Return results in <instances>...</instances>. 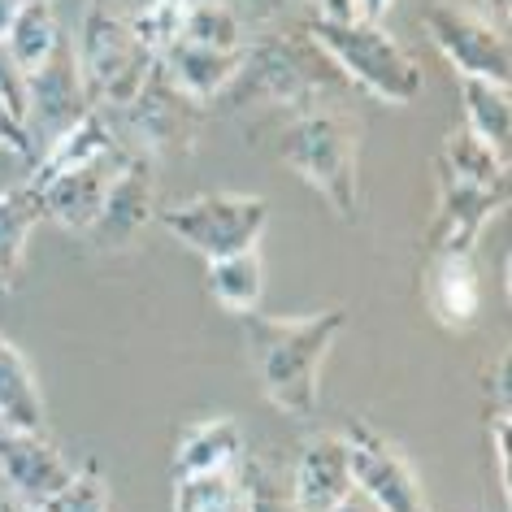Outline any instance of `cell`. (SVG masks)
I'll return each instance as SVG.
<instances>
[{"instance_id":"obj_9","label":"cell","mask_w":512,"mask_h":512,"mask_svg":"<svg viewBox=\"0 0 512 512\" xmlns=\"http://www.w3.org/2000/svg\"><path fill=\"white\" fill-rule=\"evenodd\" d=\"M126 131L139 139L144 157H161V152H191L200 135V105L191 96H183L178 87L165 79L161 61L148 74V83L118 109Z\"/></svg>"},{"instance_id":"obj_19","label":"cell","mask_w":512,"mask_h":512,"mask_svg":"<svg viewBox=\"0 0 512 512\" xmlns=\"http://www.w3.org/2000/svg\"><path fill=\"white\" fill-rule=\"evenodd\" d=\"M243 456V430L235 417H209L200 426H191L178 439L174 452V478L187 473H213V469H235Z\"/></svg>"},{"instance_id":"obj_37","label":"cell","mask_w":512,"mask_h":512,"mask_svg":"<svg viewBox=\"0 0 512 512\" xmlns=\"http://www.w3.org/2000/svg\"><path fill=\"white\" fill-rule=\"evenodd\" d=\"M335 512H374V504H369V499H365L361 491H352V495L343 499V504H339Z\"/></svg>"},{"instance_id":"obj_26","label":"cell","mask_w":512,"mask_h":512,"mask_svg":"<svg viewBox=\"0 0 512 512\" xmlns=\"http://www.w3.org/2000/svg\"><path fill=\"white\" fill-rule=\"evenodd\" d=\"M439 165L460 178H473V183H508V161L499 157L491 144H482L469 126H456V131L443 139Z\"/></svg>"},{"instance_id":"obj_20","label":"cell","mask_w":512,"mask_h":512,"mask_svg":"<svg viewBox=\"0 0 512 512\" xmlns=\"http://www.w3.org/2000/svg\"><path fill=\"white\" fill-rule=\"evenodd\" d=\"M44 222V196L27 183L0 191V287H9L27 261V239Z\"/></svg>"},{"instance_id":"obj_34","label":"cell","mask_w":512,"mask_h":512,"mask_svg":"<svg viewBox=\"0 0 512 512\" xmlns=\"http://www.w3.org/2000/svg\"><path fill=\"white\" fill-rule=\"evenodd\" d=\"M391 5L395 0H356V18H365V22H382L391 14Z\"/></svg>"},{"instance_id":"obj_35","label":"cell","mask_w":512,"mask_h":512,"mask_svg":"<svg viewBox=\"0 0 512 512\" xmlns=\"http://www.w3.org/2000/svg\"><path fill=\"white\" fill-rule=\"evenodd\" d=\"M508 9H512V0H482V18H491L504 31H508Z\"/></svg>"},{"instance_id":"obj_24","label":"cell","mask_w":512,"mask_h":512,"mask_svg":"<svg viewBox=\"0 0 512 512\" xmlns=\"http://www.w3.org/2000/svg\"><path fill=\"white\" fill-rule=\"evenodd\" d=\"M57 40H61V27H57L53 0H27V5L18 9L9 35H5V53L31 74L57 48Z\"/></svg>"},{"instance_id":"obj_25","label":"cell","mask_w":512,"mask_h":512,"mask_svg":"<svg viewBox=\"0 0 512 512\" xmlns=\"http://www.w3.org/2000/svg\"><path fill=\"white\" fill-rule=\"evenodd\" d=\"M174 512H243V486L235 469L174 478Z\"/></svg>"},{"instance_id":"obj_22","label":"cell","mask_w":512,"mask_h":512,"mask_svg":"<svg viewBox=\"0 0 512 512\" xmlns=\"http://www.w3.org/2000/svg\"><path fill=\"white\" fill-rule=\"evenodd\" d=\"M460 105H465V126L482 144H491L508 161L512 144V100L504 83L491 79H460Z\"/></svg>"},{"instance_id":"obj_39","label":"cell","mask_w":512,"mask_h":512,"mask_svg":"<svg viewBox=\"0 0 512 512\" xmlns=\"http://www.w3.org/2000/svg\"><path fill=\"white\" fill-rule=\"evenodd\" d=\"M22 512H48V508H31V504H22Z\"/></svg>"},{"instance_id":"obj_28","label":"cell","mask_w":512,"mask_h":512,"mask_svg":"<svg viewBox=\"0 0 512 512\" xmlns=\"http://www.w3.org/2000/svg\"><path fill=\"white\" fill-rule=\"evenodd\" d=\"M239 486H243V512H300L291 499V482H283L265 460L239 456Z\"/></svg>"},{"instance_id":"obj_30","label":"cell","mask_w":512,"mask_h":512,"mask_svg":"<svg viewBox=\"0 0 512 512\" xmlns=\"http://www.w3.org/2000/svg\"><path fill=\"white\" fill-rule=\"evenodd\" d=\"M0 100H5V109L14 113L22 126L31 122V74L5 53V44H0Z\"/></svg>"},{"instance_id":"obj_18","label":"cell","mask_w":512,"mask_h":512,"mask_svg":"<svg viewBox=\"0 0 512 512\" xmlns=\"http://www.w3.org/2000/svg\"><path fill=\"white\" fill-rule=\"evenodd\" d=\"M426 296L447 330H469L482 313V283L473 270V256H434Z\"/></svg>"},{"instance_id":"obj_33","label":"cell","mask_w":512,"mask_h":512,"mask_svg":"<svg viewBox=\"0 0 512 512\" xmlns=\"http://www.w3.org/2000/svg\"><path fill=\"white\" fill-rule=\"evenodd\" d=\"M317 9H322L317 18H339V22L356 18V0H317Z\"/></svg>"},{"instance_id":"obj_31","label":"cell","mask_w":512,"mask_h":512,"mask_svg":"<svg viewBox=\"0 0 512 512\" xmlns=\"http://www.w3.org/2000/svg\"><path fill=\"white\" fill-rule=\"evenodd\" d=\"M0 148L14 152V157L35 161V139H31L27 126H22V122L14 118V113L5 109V100H0Z\"/></svg>"},{"instance_id":"obj_29","label":"cell","mask_w":512,"mask_h":512,"mask_svg":"<svg viewBox=\"0 0 512 512\" xmlns=\"http://www.w3.org/2000/svg\"><path fill=\"white\" fill-rule=\"evenodd\" d=\"M48 512H113V499H109V486L100 478V469L87 465L83 473H74V482L48 504Z\"/></svg>"},{"instance_id":"obj_38","label":"cell","mask_w":512,"mask_h":512,"mask_svg":"<svg viewBox=\"0 0 512 512\" xmlns=\"http://www.w3.org/2000/svg\"><path fill=\"white\" fill-rule=\"evenodd\" d=\"M0 512H22L18 499H0Z\"/></svg>"},{"instance_id":"obj_11","label":"cell","mask_w":512,"mask_h":512,"mask_svg":"<svg viewBox=\"0 0 512 512\" xmlns=\"http://www.w3.org/2000/svg\"><path fill=\"white\" fill-rule=\"evenodd\" d=\"M157 222V178H152V157L144 152H126L118 174L105 191L96 222L87 226V239L105 252L135 248L139 235Z\"/></svg>"},{"instance_id":"obj_10","label":"cell","mask_w":512,"mask_h":512,"mask_svg":"<svg viewBox=\"0 0 512 512\" xmlns=\"http://www.w3.org/2000/svg\"><path fill=\"white\" fill-rule=\"evenodd\" d=\"M508 204V183H473L439 165V213L430 222V256H473L486 222Z\"/></svg>"},{"instance_id":"obj_16","label":"cell","mask_w":512,"mask_h":512,"mask_svg":"<svg viewBox=\"0 0 512 512\" xmlns=\"http://www.w3.org/2000/svg\"><path fill=\"white\" fill-rule=\"evenodd\" d=\"M113 152H122V148L113 144V131H109L105 113H100V109H87L79 122H70L66 131H57V135L44 144V152L35 157L31 174H27V187L44 191L48 183H57V178L83 170V165L105 161V157H113Z\"/></svg>"},{"instance_id":"obj_2","label":"cell","mask_w":512,"mask_h":512,"mask_svg":"<svg viewBox=\"0 0 512 512\" xmlns=\"http://www.w3.org/2000/svg\"><path fill=\"white\" fill-rule=\"evenodd\" d=\"M291 170L335 209L343 222L361 217V122L348 109L317 105L291 118L278 148Z\"/></svg>"},{"instance_id":"obj_17","label":"cell","mask_w":512,"mask_h":512,"mask_svg":"<svg viewBox=\"0 0 512 512\" xmlns=\"http://www.w3.org/2000/svg\"><path fill=\"white\" fill-rule=\"evenodd\" d=\"M126 152H113V157L96 161V165H83V170H74L66 178H57V183H48L40 196H44V217H53L57 226L74 230V235H87V226L96 222L100 204H105V191L113 183V174H118Z\"/></svg>"},{"instance_id":"obj_15","label":"cell","mask_w":512,"mask_h":512,"mask_svg":"<svg viewBox=\"0 0 512 512\" xmlns=\"http://www.w3.org/2000/svg\"><path fill=\"white\" fill-rule=\"evenodd\" d=\"M243 61H248V44L243 48H204V44L174 40L161 53V70L183 96H191L196 105H209V100L230 92Z\"/></svg>"},{"instance_id":"obj_40","label":"cell","mask_w":512,"mask_h":512,"mask_svg":"<svg viewBox=\"0 0 512 512\" xmlns=\"http://www.w3.org/2000/svg\"><path fill=\"white\" fill-rule=\"evenodd\" d=\"M300 5H317V0H300Z\"/></svg>"},{"instance_id":"obj_21","label":"cell","mask_w":512,"mask_h":512,"mask_svg":"<svg viewBox=\"0 0 512 512\" xmlns=\"http://www.w3.org/2000/svg\"><path fill=\"white\" fill-rule=\"evenodd\" d=\"M0 430H44V395L14 343L0 335Z\"/></svg>"},{"instance_id":"obj_1","label":"cell","mask_w":512,"mask_h":512,"mask_svg":"<svg viewBox=\"0 0 512 512\" xmlns=\"http://www.w3.org/2000/svg\"><path fill=\"white\" fill-rule=\"evenodd\" d=\"M239 317L265 400L287 417H313L322 395V365L348 326V313L322 309L309 317H270L248 309Z\"/></svg>"},{"instance_id":"obj_8","label":"cell","mask_w":512,"mask_h":512,"mask_svg":"<svg viewBox=\"0 0 512 512\" xmlns=\"http://www.w3.org/2000/svg\"><path fill=\"white\" fill-rule=\"evenodd\" d=\"M421 22H426V35L452 61V70L460 79H491L508 87L512 48H508L504 27H495L491 18L473 14L465 5H452V0H434Z\"/></svg>"},{"instance_id":"obj_4","label":"cell","mask_w":512,"mask_h":512,"mask_svg":"<svg viewBox=\"0 0 512 512\" xmlns=\"http://www.w3.org/2000/svg\"><path fill=\"white\" fill-rule=\"evenodd\" d=\"M74 53H79V70H83L87 96H92V109H122L148 83V74L161 61L135 40L131 14H118L105 0L87 5Z\"/></svg>"},{"instance_id":"obj_23","label":"cell","mask_w":512,"mask_h":512,"mask_svg":"<svg viewBox=\"0 0 512 512\" xmlns=\"http://www.w3.org/2000/svg\"><path fill=\"white\" fill-rule=\"evenodd\" d=\"M265 291V265L256 248L235 252V256H217L209 261V296L230 313H248L261 304Z\"/></svg>"},{"instance_id":"obj_27","label":"cell","mask_w":512,"mask_h":512,"mask_svg":"<svg viewBox=\"0 0 512 512\" xmlns=\"http://www.w3.org/2000/svg\"><path fill=\"white\" fill-rule=\"evenodd\" d=\"M178 40L204 48H243V22L230 0H191Z\"/></svg>"},{"instance_id":"obj_14","label":"cell","mask_w":512,"mask_h":512,"mask_svg":"<svg viewBox=\"0 0 512 512\" xmlns=\"http://www.w3.org/2000/svg\"><path fill=\"white\" fill-rule=\"evenodd\" d=\"M356 491L352 465H348V447L339 434H322L309 439L300 452V465L291 473V499L300 512H335L343 499Z\"/></svg>"},{"instance_id":"obj_5","label":"cell","mask_w":512,"mask_h":512,"mask_svg":"<svg viewBox=\"0 0 512 512\" xmlns=\"http://www.w3.org/2000/svg\"><path fill=\"white\" fill-rule=\"evenodd\" d=\"M343 74L330 66V57L317 48L309 35L300 40H261L248 48V61H243L239 79L230 83V92L243 87L265 105L278 109H317L322 96H330L339 87Z\"/></svg>"},{"instance_id":"obj_6","label":"cell","mask_w":512,"mask_h":512,"mask_svg":"<svg viewBox=\"0 0 512 512\" xmlns=\"http://www.w3.org/2000/svg\"><path fill=\"white\" fill-rule=\"evenodd\" d=\"M157 222L183 248L204 256V261H217V256H235L261 243L265 226H270V200L239 196V191H209L196 200L165 204Z\"/></svg>"},{"instance_id":"obj_12","label":"cell","mask_w":512,"mask_h":512,"mask_svg":"<svg viewBox=\"0 0 512 512\" xmlns=\"http://www.w3.org/2000/svg\"><path fill=\"white\" fill-rule=\"evenodd\" d=\"M74 469L44 430H0V478L18 504L48 508L74 482Z\"/></svg>"},{"instance_id":"obj_13","label":"cell","mask_w":512,"mask_h":512,"mask_svg":"<svg viewBox=\"0 0 512 512\" xmlns=\"http://www.w3.org/2000/svg\"><path fill=\"white\" fill-rule=\"evenodd\" d=\"M87 109H92V96H87V83L79 70V53H74L70 35H61L53 53L31 70V122L27 126H31L35 148H40V135L48 144L57 131L79 122Z\"/></svg>"},{"instance_id":"obj_36","label":"cell","mask_w":512,"mask_h":512,"mask_svg":"<svg viewBox=\"0 0 512 512\" xmlns=\"http://www.w3.org/2000/svg\"><path fill=\"white\" fill-rule=\"evenodd\" d=\"M22 5H27V0H0V44H5V35H9V27H14Z\"/></svg>"},{"instance_id":"obj_3","label":"cell","mask_w":512,"mask_h":512,"mask_svg":"<svg viewBox=\"0 0 512 512\" xmlns=\"http://www.w3.org/2000/svg\"><path fill=\"white\" fill-rule=\"evenodd\" d=\"M304 35L322 48L330 57V66H335L343 79L365 87L369 96L387 100V105H413L421 96V66L417 57L408 53L400 40H391L387 31H382V22H365V18H313Z\"/></svg>"},{"instance_id":"obj_32","label":"cell","mask_w":512,"mask_h":512,"mask_svg":"<svg viewBox=\"0 0 512 512\" xmlns=\"http://www.w3.org/2000/svg\"><path fill=\"white\" fill-rule=\"evenodd\" d=\"M491 452L499 460V491H504V504L512 499V469H508V408H499L491 417Z\"/></svg>"},{"instance_id":"obj_7","label":"cell","mask_w":512,"mask_h":512,"mask_svg":"<svg viewBox=\"0 0 512 512\" xmlns=\"http://www.w3.org/2000/svg\"><path fill=\"white\" fill-rule=\"evenodd\" d=\"M339 439L348 447L356 491L374 504V512H430V499L417 482V469L408 465V456L387 434H378L365 421H348L339 430Z\"/></svg>"}]
</instances>
